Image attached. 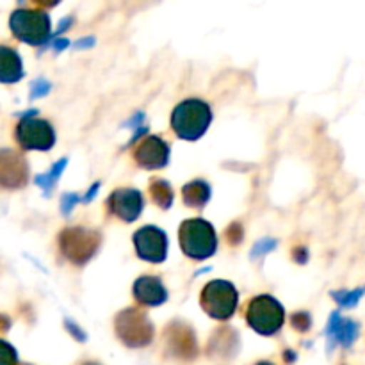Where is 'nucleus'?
I'll return each mask as SVG.
<instances>
[{
    "mask_svg": "<svg viewBox=\"0 0 365 365\" xmlns=\"http://www.w3.org/2000/svg\"><path fill=\"white\" fill-rule=\"evenodd\" d=\"M116 334L123 344L130 348H143L152 342L153 327L145 312L138 309H127L118 314Z\"/></svg>",
    "mask_w": 365,
    "mask_h": 365,
    "instance_id": "7",
    "label": "nucleus"
},
{
    "mask_svg": "<svg viewBox=\"0 0 365 365\" xmlns=\"http://www.w3.org/2000/svg\"><path fill=\"white\" fill-rule=\"evenodd\" d=\"M180 246L182 252L196 260L209 259L214 255L217 246L216 232L212 225L203 220H187L180 225Z\"/></svg>",
    "mask_w": 365,
    "mask_h": 365,
    "instance_id": "2",
    "label": "nucleus"
},
{
    "mask_svg": "<svg viewBox=\"0 0 365 365\" xmlns=\"http://www.w3.org/2000/svg\"><path fill=\"white\" fill-rule=\"evenodd\" d=\"M143 120H145V114H143V113H138V114H135L134 118H132L130 121H127V127H134V128H139V123H141Z\"/></svg>",
    "mask_w": 365,
    "mask_h": 365,
    "instance_id": "30",
    "label": "nucleus"
},
{
    "mask_svg": "<svg viewBox=\"0 0 365 365\" xmlns=\"http://www.w3.org/2000/svg\"><path fill=\"white\" fill-rule=\"evenodd\" d=\"M362 296V291H353V292H334V298H337V302L341 303L342 307H355L356 302Z\"/></svg>",
    "mask_w": 365,
    "mask_h": 365,
    "instance_id": "22",
    "label": "nucleus"
},
{
    "mask_svg": "<svg viewBox=\"0 0 365 365\" xmlns=\"http://www.w3.org/2000/svg\"><path fill=\"white\" fill-rule=\"evenodd\" d=\"M210 120H212L210 107L202 100L191 98L175 107L173 116H171V127L177 132L178 138L196 141L205 134Z\"/></svg>",
    "mask_w": 365,
    "mask_h": 365,
    "instance_id": "1",
    "label": "nucleus"
},
{
    "mask_svg": "<svg viewBox=\"0 0 365 365\" xmlns=\"http://www.w3.org/2000/svg\"><path fill=\"white\" fill-rule=\"evenodd\" d=\"M21 77H24V68H21V59L18 52L9 46L0 45V82L13 84Z\"/></svg>",
    "mask_w": 365,
    "mask_h": 365,
    "instance_id": "16",
    "label": "nucleus"
},
{
    "mask_svg": "<svg viewBox=\"0 0 365 365\" xmlns=\"http://www.w3.org/2000/svg\"><path fill=\"white\" fill-rule=\"evenodd\" d=\"M134 245L138 255L148 262H163L168 252V237L160 228L143 227L134 234Z\"/></svg>",
    "mask_w": 365,
    "mask_h": 365,
    "instance_id": "9",
    "label": "nucleus"
},
{
    "mask_svg": "<svg viewBox=\"0 0 365 365\" xmlns=\"http://www.w3.org/2000/svg\"><path fill=\"white\" fill-rule=\"evenodd\" d=\"M68 46H70V41H68V39L64 38L53 39V50H56V52H61V50L68 48Z\"/></svg>",
    "mask_w": 365,
    "mask_h": 365,
    "instance_id": "28",
    "label": "nucleus"
},
{
    "mask_svg": "<svg viewBox=\"0 0 365 365\" xmlns=\"http://www.w3.org/2000/svg\"><path fill=\"white\" fill-rule=\"evenodd\" d=\"M134 296L139 303L148 307L163 305L168 299L166 289L157 277H141L135 280Z\"/></svg>",
    "mask_w": 365,
    "mask_h": 365,
    "instance_id": "14",
    "label": "nucleus"
},
{
    "mask_svg": "<svg viewBox=\"0 0 365 365\" xmlns=\"http://www.w3.org/2000/svg\"><path fill=\"white\" fill-rule=\"evenodd\" d=\"M29 168L21 155L13 150H0V185L18 189L27 182Z\"/></svg>",
    "mask_w": 365,
    "mask_h": 365,
    "instance_id": "10",
    "label": "nucleus"
},
{
    "mask_svg": "<svg viewBox=\"0 0 365 365\" xmlns=\"http://www.w3.org/2000/svg\"><path fill=\"white\" fill-rule=\"evenodd\" d=\"M242 227L239 223H232L227 230V239L230 245H239L242 241Z\"/></svg>",
    "mask_w": 365,
    "mask_h": 365,
    "instance_id": "26",
    "label": "nucleus"
},
{
    "mask_svg": "<svg viewBox=\"0 0 365 365\" xmlns=\"http://www.w3.org/2000/svg\"><path fill=\"white\" fill-rule=\"evenodd\" d=\"M71 21H73V18H64V20H61L59 25H57L56 34H61V32H63V31H66V29L71 25Z\"/></svg>",
    "mask_w": 365,
    "mask_h": 365,
    "instance_id": "31",
    "label": "nucleus"
},
{
    "mask_svg": "<svg viewBox=\"0 0 365 365\" xmlns=\"http://www.w3.org/2000/svg\"><path fill=\"white\" fill-rule=\"evenodd\" d=\"M25 365H29V364H25Z\"/></svg>",
    "mask_w": 365,
    "mask_h": 365,
    "instance_id": "38",
    "label": "nucleus"
},
{
    "mask_svg": "<svg viewBox=\"0 0 365 365\" xmlns=\"http://www.w3.org/2000/svg\"><path fill=\"white\" fill-rule=\"evenodd\" d=\"M93 45H95V38H84L75 43V48H89Z\"/></svg>",
    "mask_w": 365,
    "mask_h": 365,
    "instance_id": "29",
    "label": "nucleus"
},
{
    "mask_svg": "<svg viewBox=\"0 0 365 365\" xmlns=\"http://www.w3.org/2000/svg\"><path fill=\"white\" fill-rule=\"evenodd\" d=\"M9 327H11L9 317L2 316V314H0V331H7V330H9Z\"/></svg>",
    "mask_w": 365,
    "mask_h": 365,
    "instance_id": "32",
    "label": "nucleus"
},
{
    "mask_svg": "<svg viewBox=\"0 0 365 365\" xmlns=\"http://www.w3.org/2000/svg\"><path fill=\"white\" fill-rule=\"evenodd\" d=\"M164 335H166L168 348L175 356L184 360L195 359L198 346H196V337L191 328L182 323H171Z\"/></svg>",
    "mask_w": 365,
    "mask_h": 365,
    "instance_id": "12",
    "label": "nucleus"
},
{
    "mask_svg": "<svg viewBox=\"0 0 365 365\" xmlns=\"http://www.w3.org/2000/svg\"><path fill=\"white\" fill-rule=\"evenodd\" d=\"M66 330L70 331V334L73 335V337L77 339V341L84 342L86 339H88V337H86V334H84V331H82L81 328L77 327V324H73V323H71V321H66Z\"/></svg>",
    "mask_w": 365,
    "mask_h": 365,
    "instance_id": "27",
    "label": "nucleus"
},
{
    "mask_svg": "<svg viewBox=\"0 0 365 365\" xmlns=\"http://www.w3.org/2000/svg\"><path fill=\"white\" fill-rule=\"evenodd\" d=\"M239 296L234 285L225 280H214L202 292V307L210 317L225 321L237 309Z\"/></svg>",
    "mask_w": 365,
    "mask_h": 365,
    "instance_id": "6",
    "label": "nucleus"
},
{
    "mask_svg": "<svg viewBox=\"0 0 365 365\" xmlns=\"http://www.w3.org/2000/svg\"><path fill=\"white\" fill-rule=\"evenodd\" d=\"M305 257H307V252L303 248H296L294 250V260H298V262H305Z\"/></svg>",
    "mask_w": 365,
    "mask_h": 365,
    "instance_id": "33",
    "label": "nucleus"
},
{
    "mask_svg": "<svg viewBox=\"0 0 365 365\" xmlns=\"http://www.w3.org/2000/svg\"><path fill=\"white\" fill-rule=\"evenodd\" d=\"M9 27L21 41L29 45H41L50 32V18L45 11L18 9L11 14Z\"/></svg>",
    "mask_w": 365,
    "mask_h": 365,
    "instance_id": "3",
    "label": "nucleus"
},
{
    "mask_svg": "<svg viewBox=\"0 0 365 365\" xmlns=\"http://www.w3.org/2000/svg\"><path fill=\"white\" fill-rule=\"evenodd\" d=\"M310 316L307 312H298L292 316V327L299 331H307L310 328Z\"/></svg>",
    "mask_w": 365,
    "mask_h": 365,
    "instance_id": "25",
    "label": "nucleus"
},
{
    "mask_svg": "<svg viewBox=\"0 0 365 365\" xmlns=\"http://www.w3.org/2000/svg\"><path fill=\"white\" fill-rule=\"evenodd\" d=\"M143 205H145V202H143L141 192L135 191V189H116L109 198L110 212L116 214L120 220L128 221V223L138 220Z\"/></svg>",
    "mask_w": 365,
    "mask_h": 365,
    "instance_id": "13",
    "label": "nucleus"
},
{
    "mask_svg": "<svg viewBox=\"0 0 365 365\" xmlns=\"http://www.w3.org/2000/svg\"><path fill=\"white\" fill-rule=\"evenodd\" d=\"M257 365H273L271 362H259Z\"/></svg>",
    "mask_w": 365,
    "mask_h": 365,
    "instance_id": "36",
    "label": "nucleus"
},
{
    "mask_svg": "<svg viewBox=\"0 0 365 365\" xmlns=\"http://www.w3.org/2000/svg\"><path fill=\"white\" fill-rule=\"evenodd\" d=\"M16 139L25 150H50L56 141V134L48 121L31 116L20 121L16 128Z\"/></svg>",
    "mask_w": 365,
    "mask_h": 365,
    "instance_id": "8",
    "label": "nucleus"
},
{
    "mask_svg": "<svg viewBox=\"0 0 365 365\" xmlns=\"http://www.w3.org/2000/svg\"><path fill=\"white\" fill-rule=\"evenodd\" d=\"M274 246H277V241H274V239H262V241L257 242L255 248L252 250V257L266 255L271 250H274Z\"/></svg>",
    "mask_w": 365,
    "mask_h": 365,
    "instance_id": "23",
    "label": "nucleus"
},
{
    "mask_svg": "<svg viewBox=\"0 0 365 365\" xmlns=\"http://www.w3.org/2000/svg\"><path fill=\"white\" fill-rule=\"evenodd\" d=\"M182 196H184L185 205L192 207V209H202L210 200V187L202 180L189 182L182 189Z\"/></svg>",
    "mask_w": 365,
    "mask_h": 365,
    "instance_id": "17",
    "label": "nucleus"
},
{
    "mask_svg": "<svg viewBox=\"0 0 365 365\" xmlns=\"http://www.w3.org/2000/svg\"><path fill=\"white\" fill-rule=\"evenodd\" d=\"M98 189H100V184H98V182H96V184H93V187L89 189L88 195L84 196V202H91V198H93V196L96 195V192H98Z\"/></svg>",
    "mask_w": 365,
    "mask_h": 365,
    "instance_id": "34",
    "label": "nucleus"
},
{
    "mask_svg": "<svg viewBox=\"0 0 365 365\" xmlns=\"http://www.w3.org/2000/svg\"><path fill=\"white\" fill-rule=\"evenodd\" d=\"M250 327L260 335H273L282 328L285 319L284 307L271 296H259L252 299L246 312Z\"/></svg>",
    "mask_w": 365,
    "mask_h": 365,
    "instance_id": "4",
    "label": "nucleus"
},
{
    "mask_svg": "<svg viewBox=\"0 0 365 365\" xmlns=\"http://www.w3.org/2000/svg\"><path fill=\"white\" fill-rule=\"evenodd\" d=\"M50 89H52V84L46 78H38V81H34L31 84V98L36 100L41 98V96H46L50 93Z\"/></svg>",
    "mask_w": 365,
    "mask_h": 365,
    "instance_id": "21",
    "label": "nucleus"
},
{
    "mask_svg": "<svg viewBox=\"0 0 365 365\" xmlns=\"http://www.w3.org/2000/svg\"><path fill=\"white\" fill-rule=\"evenodd\" d=\"M135 163L146 170H159L164 168L170 160V146L160 138L150 135L145 141L139 143V146L134 152Z\"/></svg>",
    "mask_w": 365,
    "mask_h": 365,
    "instance_id": "11",
    "label": "nucleus"
},
{
    "mask_svg": "<svg viewBox=\"0 0 365 365\" xmlns=\"http://www.w3.org/2000/svg\"><path fill=\"white\" fill-rule=\"evenodd\" d=\"M292 356H294V355H292L291 351H287V362H292V360H294V359H292Z\"/></svg>",
    "mask_w": 365,
    "mask_h": 365,
    "instance_id": "35",
    "label": "nucleus"
},
{
    "mask_svg": "<svg viewBox=\"0 0 365 365\" xmlns=\"http://www.w3.org/2000/svg\"><path fill=\"white\" fill-rule=\"evenodd\" d=\"M150 195H152L153 202L164 210L170 209L171 203H173V189L164 180H153L150 185Z\"/></svg>",
    "mask_w": 365,
    "mask_h": 365,
    "instance_id": "18",
    "label": "nucleus"
},
{
    "mask_svg": "<svg viewBox=\"0 0 365 365\" xmlns=\"http://www.w3.org/2000/svg\"><path fill=\"white\" fill-rule=\"evenodd\" d=\"M66 164H68L66 159H61L59 163L53 164L52 170H50L48 173L38 175V177H36V184H38L39 187H43L46 192H48L50 189L53 187V184L57 182V178L61 177V173H63V170L66 168Z\"/></svg>",
    "mask_w": 365,
    "mask_h": 365,
    "instance_id": "19",
    "label": "nucleus"
},
{
    "mask_svg": "<svg viewBox=\"0 0 365 365\" xmlns=\"http://www.w3.org/2000/svg\"><path fill=\"white\" fill-rule=\"evenodd\" d=\"M327 334L331 341L339 342L342 346H351L353 341L359 335V324L349 319H342L341 314H331L330 323H328Z\"/></svg>",
    "mask_w": 365,
    "mask_h": 365,
    "instance_id": "15",
    "label": "nucleus"
},
{
    "mask_svg": "<svg viewBox=\"0 0 365 365\" xmlns=\"http://www.w3.org/2000/svg\"><path fill=\"white\" fill-rule=\"evenodd\" d=\"M18 364V355L16 349L11 344H7L6 341H0V365H16Z\"/></svg>",
    "mask_w": 365,
    "mask_h": 365,
    "instance_id": "20",
    "label": "nucleus"
},
{
    "mask_svg": "<svg viewBox=\"0 0 365 365\" xmlns=\"http://www.w3.org/2000/svg\"><path fill=\"white\" fill-rule=\"evenodd\" d=\"M78 202H81V198H78V195H75V192L63 195V200H61V212H63L64 216H68Z\"/></svg>",
    "mask_w": 365,
    "mask_h": 365,
    "instance_id": "24",
    "label": "nucleus"
},
{
    "mask_svg": "<svg viewBox=\"0 0 365 365\" xmlns=\"http://www.w3.org/2000/svg\"><path fill=\"white\" fill-rule=\"evenodd\" d=\"M59 246L63 255L70 262L82 266L88 262L100 246V234L98 232L88 230V228H66L59 235Z\"/></svg>",
    "mask_w": 365,
    "mask_h": 365,
    "instance_id": "5",
    "label": "nucleus"
},
{
    "mask_svg": "<svg viewBox=\"0 0 365 365\" xmlns=\"http://www.w3.org/2000/svg\"><path fill=\"white\" fill-rule=\"evenodd\" d=\"M84 365H98V364H84Z\"/></svg>",
    "mask_w": 365,
    "mask_h": 365,
    "instance_id": "37",
    "label": "nucleus"
}]
</instances>
